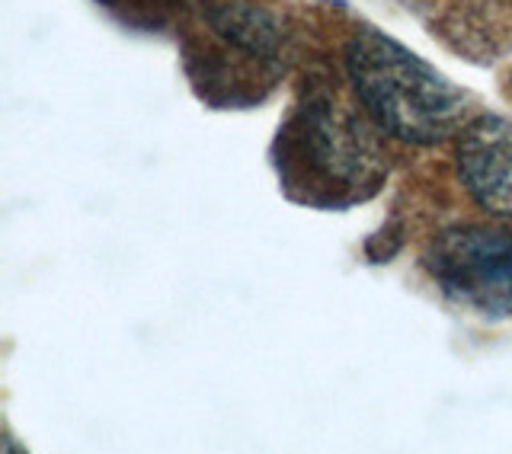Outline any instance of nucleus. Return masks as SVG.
<instances>
[{
  "mask_svg": "<svg viewBox=\"0 0 512 454\" xmlns=\"http://www.w3.org/2000/svg\"><path fill=\"white\" fill-rule=\"evenodd\" d=\"M346 77L378 132L407 144H442L471 122L468 93L372 26L349 39Z\"/></svg>",
  "mask_w": 512,
  "mask_h": 454,
  "instance_id": "obj_1",
  "label": "nucleus"
},
{
  "mask_svg": "<svg viewBox=\"0 0 512 454\" xmlns=\"http://www.w3.org/2000/svg\"><path fill=\"white\" fill-rule=\"evenodd\" d=\"M432 272L458 295H480L487 301L512 298V234L471 231L448 237Z\"/></svg>",
  "mask_w": 512,
  "mask_h": 454,
  "instance_id": "obj_3",
  "label": "nucleus"
},
{
  "mask_svg": "<svg viewBox=\"0 0 512 454\" xmlns=\"http://www.w3.org/2000/svg\"><path fill=\"white\" fill-rule=\"evenodd\" d=\"M458 176L484 212L512 218V119L477 116L458 132Z\"/></svg>",
  "mask_w": 512,
  "mask_h": 454,
  "instance_id": "obj_2",
  "label": "nucleus"
},
{
  "mask_svg": "<svg viewBox=\"0 0 512 454\" xmlns=\"http://www.w3.org/2000/svg\"><path fill=\"white\" fill-rule=\"evenodd\" d=\"M304 132L314 148V160L336 180H365L375 170L372 138L336 100H327V96L314 100L304 119Z\"/></svg>",
  "mask_w": 512,
  "mask_h": 454,
  "instance_id": "obj_4",
  "label": "nucleus"
}]
</instances>
